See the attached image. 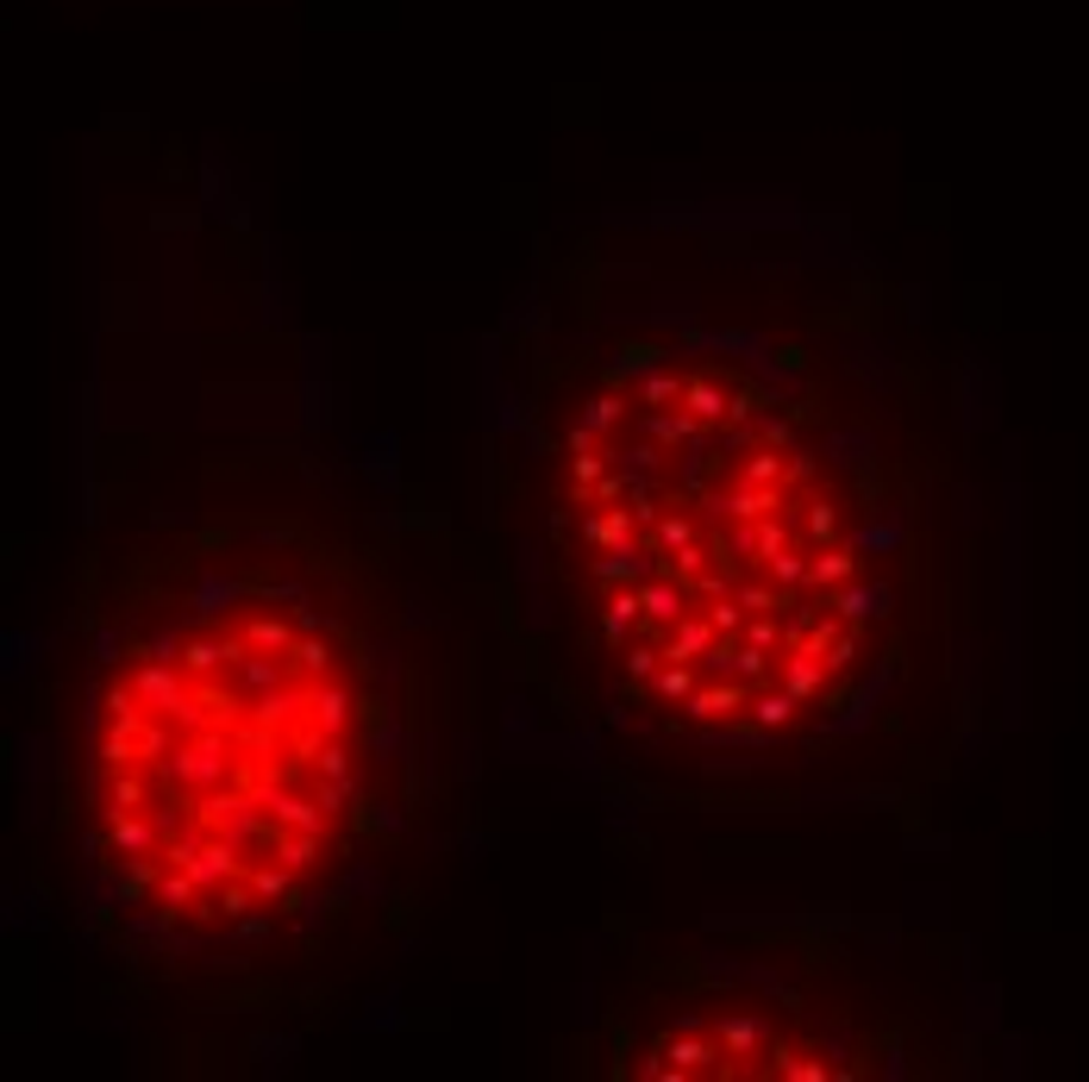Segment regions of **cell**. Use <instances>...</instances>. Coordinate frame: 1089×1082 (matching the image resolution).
Segmentation results:
<instances>
[{
    "label": "cell",
    "instance_id": "1",
    "mask_svg": "<svg viewBox=\"0 0 1089 1082\" xmlns=\"http://www.w3.org/2000/svg\"><path fill=\"white\" fill-rule=\"evenodd\" d=\"M76 301L13 913L151 1070L270 1076L389 1020L495 845L476 539L357 413L233 156L107 119Z\"/></svg>",
    "mask_w": 1089,
    "mask_h": 1082
},
{
    "label": "cell",
    "instance_id": "2",
    "mask_svg": "<svg viewBox=\"0 0 1089 1082\" xmlns=\"http://www.w3.org/2000/svg\"><path fill=\"white\" fill-rule=\"evenodd\" d=\"M476 576L507 745L602 813L939 845L1014 701L990 369L852 213H558L476 338Z\"/></svg>",
    "mask_w": 1089,
    "mask_h": 1082
},
{
    "label": "cell",
    "instance_id": "3",
    "mask_svg": "<svg viewBox=\"0 0 1089 1082\" xmlns=\"http://www.w3.org/2000/svg\"><path fill=\"white\" fill-rule=\"evenodd\" d=\"M964 932L858 901L607 908L551 1070L583 1082H946L990 1058Z\"/></svg>",
    "mask_w": 1089,
    "mask_h": 1082
}]
</instances>
